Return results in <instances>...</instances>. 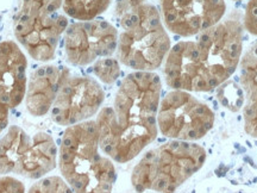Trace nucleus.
<instances>
[{
  "mask_svg": "<svg viewBox=\"0 0 257 193\" xmlns=\"http://www.w3.org/2000/svg\"><path fill=\"white\" fill-rule=\"evenodd\" d=\"M239 83L244 93L243 121L245 133L257 138V56L248 49L239 62Z\"/></svg>",
  "mask_w": 257,
  "mask_h": 193,
  "instance_id": "obj_14",
  "label": "nucleus"
},
{
  "mask_svg": "<svg viewBox=\"0 0 257 193\" xmlns=\"http://www.w3.org/2000/svg\"><path fill=\"white\" fill-rule=\"evenodd\" d=\"M249 49H250V50H251V51H252V53H253V54H255V55L257 56V41L255 42V43H252V44H251V46H250V48H249Z\"/></svg>",
  "mask_w": 257,
  "mask_h": 193,
  "instance_id": "obj_22",
  "label": "nucleus"
},
{
  "mask_svg": "<svg viewBox=\"0 0 257 193\" xmlns=\"http://www.w3.org/2000/svg\"><path fill=\"white\" fill-rule=\"evenodd\" d=\"M114 16L121 29L115 50L117 60L134 70L159 69L172 42L156 6L148 0H117Z\"/></svg>",
  "mask_w": 257,
  "mask_h": 193,
  "instance_id": "obj_3",
  "label": "nucleus"
},
{
  "mask_svg": "<svg viewBox=\"0 0 257 193\" xmlns=\"http://www.w3.org/2000/svg\"><path fill=\"white\" fill-rule=\"evenodd\" d=\"M0 193H25V186L17 178L3 175L0 176Z\"/></svg>",
  "mask_w": 257,
  "mask_h": 193,
  "instance_id": "obj_20",
  "label": "nucleus"
},
{
  "mask_svg": "<svg viewBox=\"0 0 257 193\" xmlns=\"http://www.w3.org/2000/svg\"><path fill=\"white\" fill-rule=\"evenodd\" d=\"M57 163L74 193H112L117 181L113 160L100 149L95 120L66 128Z\"/></svg>",
  "mask_w": 257,
  "mask_h": 193,
  "instance_id": "obj_4",
  "label": "nucleus"
},
{
  "mask_svg": "<svg viewBox=\"0 0 257 193\" xmlns=\"http://www.w3.org/2000/svg\"><path fill=\"white\" fill-rule=\"evenodd\" d=\"M104 101L105 92L99 81L91 76L70 73L51 106V120L60 127H72L98 115Z\"/></svg>",
  "mask_w": 257,
  "mask_h": 193,
  "instance_id": "obj_9",
  "label": "nucleus"
},
{
  "mask_svg": "<svg viewBox=\"0 0 257 193\" xmlns=\"http://www.w3.org/2000/svg\"><path fill=\"white\" fill-rule=\"evenodd\" d=\"M57 155L59 149L50 134H30L18 125H12L0 138V175L41 179L55 168Z\"/></svg>",
  "mask_w": 257,
  "mask_h": 193,
  "instance_id": "obj_6",
  "label": "nucleus"
},
{
  "mask_svg": "<svg viewBox=\"0 0 257 193\" xmlns=\"http://www.w3.org/2000/svg\"><path fill=\"white\" fill-rule=\"evenodd\" d=\"M216 115L192 92L172 89L161 98L157 127L170 140L197 142L214 127Z\"/></svg>",
  "mask_w": 257,
  "mask_h": 193,
  "instance_id": "obj_7",
  "label": "nucleus"
},
{
  "mask_svg": "<svg viewBox=\"0 0 257 193\" xmlns=\"http://www.w3.org/2000/svg\"><path fill=\"white\" fill-rule=\"evenodd\" d=\"M163 25L179 37H193L217 25L226 14L225 0H160Z\"/></svg>",
  "mask_w": 257,
  "mask_h": 193,
  "instance_id": "obj_10",
  "label": "nucleus"
},
{
  "mask_svg": "<svg viewBox=\"0 0 257 193\" xmlns=\"http://www.w3.org/2000/svg\"><path fill=\"white\" fill-rule=\"evenodd\" d=\"M118 35L117 28L102 18L69 24L62 36L67 62L85 67L102 57H111L117 50Z\"/></svg>",
  "mask_w": 257,
  "mask_h": 193,
  "instance_id": "obj_8",
  "label": "nucleus"
},
{
  "mask_svg": "<svg viewBox=\"0 0 257 193\" xmlns=\"http://www.w3.org/2000/svg\"><path fill=\"white\" fill-rule=\"evenodd\" d=\"M195 37L194 41L178 42L166 56L163 76L172 89L214 91L238 68L244 38L243 18L238 12Z\"/></svg>",
  "mask_w": 257,
  "mask_h": 193,
  "instance_id": "obj_2",
  "label": "nucleus"
},
{
  "mask_svg": "<svg viewBox=\"0 0 257 193\" xmlns=\"http://www.w3.org/2000/svg\"><path fill=\"white\" fill-rule=\"evenodd\" d=\"M62 6V0H24L22 14L51 15Z\"/></svg>",
  "mask_w": 257,
  "mask_h": 193,
  "instance_id": "obj_18",
  "label": "nucleus"
},
{
  "mask_svg": "<svg viewBox=\"0 0 257 193\" xmlns=\"http://www.w3.org/2000/svg\"><path fill=\"white\" fill-rule=\"evenodd\" d=\"M9 115H10L9 105H6L5 103L0 99V135H2V133L6 128H8Z\"/></svg>",
  "mask_w": 257,
  "mask_h": 193,
  "instance_id": "obj_21",
  "label": "nucleus"
},
{
  "mask_svg": "<svg viewBox=\"0 0 257 193\" xmlns=\"http://www.w3.org/2000/svg\"><path fill=\"white\" fill-rule=\"evenodd\" d=\"M28 193H74V191L63 178L51 175L38 179Z\"/></svg>",
  "mask_w": 257,
  "mask_h": 193,
  "instance_id": "obj_17",
  "label": "nucleus"
},
{
  "mask_svg": "<svg viewBox=\"0 0 257 193\" xmlns=\"http://www.w3.org/2000/svg\"><path fill=\"white\" fill-rule=\"evenodd\" d=\"M92 70L96 78L106 85H113L121 74L120 62L113 57H102L96 60Z\"/></svg>",
  "mask_w": 257,
  "mask_h": 193,
  "instance_id": "obj_16",
  "label": "nucleus"
},
{
  "mask_svg": "<svg viewBox=\"0 0 257 193\" xmlns=\"http://www.w3.org/2000/svg\"><path fill=\"white\" fill-rule=\"evenodd\" d=\"M161 93L162 80L154 72L135 70L121 80L113 104L101 108L95 118L105 155L126 163L156 140Z\"/></svg>",
  "mask_w": 257,
  "mask_h": 193,
  "instance_id": "obj_1",
  "label": "nucleus"
},
{
  "mask_svg": "<svg viewBox=\"0 0 257 193\" xmlns=\"http://www.w3.org/2000/svg\"><path fill=\"white\" fill-rule=\"evenodd\" d=\"M206 157L200 144L170 140L141 157L131 173V185L138 193H174L204 167Z\"/></svg>",
  "mask_w": 257,
  "mask_h": 193,
  "instance_id": "obj_5",
  "label": "nucleus"
},
{
  "mask_svg": "<svg viewBox=\"0 0 257 193\" xmlns=\"http://www.w3.org/2000/svg\"><path fill=\"white\" fill-rule=\"evenodd\" d=\"M67 67L46 64L31 73L28 82L25 106L34 117H42L50 111L64 80L70 75Z\"/></svg>",
  "mask_w": 257,
  "mask_h": 193,
  "instance_id": "obj_13",
  "label": "nucleus"
},
{
  "mask_svg": "<svg viewBox=\"0 0 257 193\" xmlns=\"http://www.w3.org/2000/svg\"><path fill=\"white\" fill-rule=\"evenodd\" d=\"M233 2H242V0H233Z\"/></svg>",
  "mask_w": 257,
  "mask_h": 193,
  "instance_id": "obj_23",
  "label": "nucleus"
},
{
  "mask_svg": "<svg viewBox=\"0 0 257 193\" xmlns=\"http://www.w3.org/2000/svg\"><path fill=\"white\" fill-rule=\"evenodd\" d=\"M28 60L15 42L0 43V99L15 109L25 99Z\"/></svg>",
  "mask_w": 257,
  "mask_h": 193,
  "instance_id": "obj_12",
  "label": "nucleus"
},
{
  "mask_svg": "<svg viewBox=\"0 0 257 193\" xmlns=\"http://www.w3.org/2000/svg\"><path fill=\"white\" fill-rule=\"evenodd\" d=\"M112 0H62V9L68 17L80 22L93 21L107 11Z\"/></svg>",
  "mask_w": 257,
  "mask_h": 193,
  "instance_id": "obj_15",
  "label": "nucleus"
},
{
  "mask_svg": "<svg viewBox=\"0 0 257 193\" xmlns=\"http://www.w3.org/2000/svg\"><path fill=\"white\" fill-rule=\"evenodd\" d=\"M68 19L59 14H19L15 17V35L32 59L42 62L54 60Z\"/></svg>",
  "mask_w": 257,
  "mask_h": 193,
  "instance_id": "obj_11",
  "label": "nucleus"
},
{
  "mask_svg": "<svg viewBox=\"0 0 257 193\" xmlns=\"http://www.w3.org/2000/svg\"><path fill=\"white\" fill-rule=\"evenodd\" d=\"M243 27L252 36L257 37V0H249L243 15Z\"/></svg>",
  "mask_w": 257,
  "mask_h": 193,
  "instance_id": "obj_19",
  "label": "nucleus"
}]
</instances>
